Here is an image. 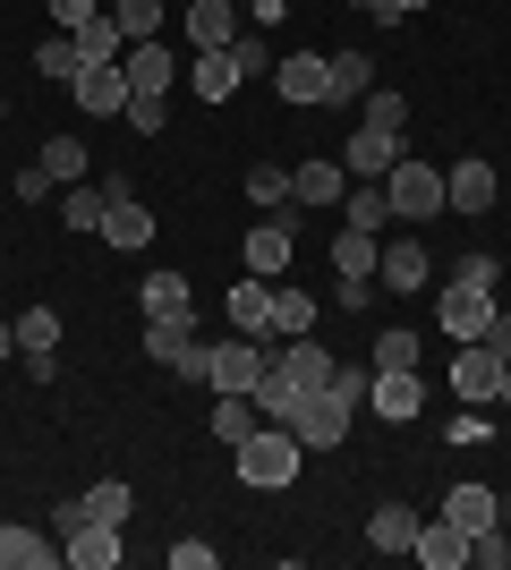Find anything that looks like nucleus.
<instances>
[{
	"mask_svg": "<svg viewBox=\"0 0 511 570\" xmlns=\"http://www.w3.org/2000/svg\"><path fill=\"white\" fill-rule=\"evenodd\" d=\"M51 562H60V546H51L43 528L0 520V570H51Z\"/></svg>",
	"mask_w": 511,
	"mask_h": 570,
	"instance_id": "obj_24",
	"label": "nucleus"
},
{
	"mask_svg": "<svg viewBox=\"0 0 511 570\" xmlns=\"http://www.w3.org/2000/svg\"><path fill=\"white\" fill-rule=\"evenodd\" d=\"M196 341V324H146V350L163 357V366H179V350Z\"/></svg>",
	"mask_w": 511,
	"mask_h": 570,
	"instance_id": "obj_45",
	"label": "nucleus"
},
{
	"mask_svg": "<svg viewBox=\"0 0 511 570\" xmlns=\"http://www.w3.org/2000/svg\"><path fill=\"white\" fill-rule=\"evenodd\" d=\"M273 95L291 102V111L324 102V51H282V60H273Z\"/></svg>",
	"mask_w": 511,
	"mask_h": 570,
	"instance_id": "obj_13",
	"label": "nucleus"
},
{
	"mask_svg": "<svg viewBox=\"0 0 511 570\" xmlns=\"http://www.w3.org/2000/svg\"><path fill=\"white\" fill-rule=\"evenodd\" d=\"M503 528H511V494H503Z\"/></svg>",
	"mask_w": 511,
	"mask_h": 570,
	"instance_id": "obj_58",
	"label": "nucleus"
},
{
	"mask_svg": "<svg viewBox=\"0 0 511 570\" xmlns=\"http://www.w3.org/2000/svg\"><path fill=\"white\" fill-rule=\"evenodd\" d=\"M358 128H392V137H401V128H410V102H401V95H384V86H375V95L358 102Z\"/></svg>",
	"mask_w": 511,
	"mask_h": 570,
	"instance_id": "obj_40",
	"label": "nucleus"
},
{
	"mask_svg": "<svg viewBox=\"0 0 511 570\" xmlns=\"http://www.w3.org/2000/svg\"><path fill=\"white\" fill-rule=\"evenodd\" d=\"M120 77H128V95H170V86L188 77V60L154 35V43H128V51H120Z\"/></svg>",
	"mask_w": 511,
	"mask_h": 570,
	"instance_id": "obj_8",
	"label": "nucleus"
},
{
	"mask_svg": "<svg viewBox=\"0 0 511 570\" xmlns=\"http://www.w3.org/2000/svg\"><path fill=\"white\" fill-rule=\"evenodd\" d=\"M265 375H273V350H265L256 333H239V341H214V375H205L214 392H256Z\"/></svg>",
	"mask_w": 511,
	"mask_h": 570,
	"instance_id": "obj_6",
	"label": "nucleus"
},
{
	"mask_svg": "<svg viewBox=\"0 0 511 570\" xmlns=\"http://www.w3.org/2000/svg\"><path fill=\"white\" fill-rule=\"evenodd\" d=\"M366 409H375L384 426H410L417 409H426V375H417V366H392V375H375V383H366Z\"/></svg>",
	"mask_w": 511,
	"mask_h": 570,
	"instance_id": "obj_11",
	"label": "nucleus"
},
{
	"mask_svg": "<svg viewBox=\"0 0 511 570\" xmlns=\"http://www.w3.org/2000/svg\"><path fill=\"white\" fill-rule=\"evenodd\" d=\"M60 562H77V570H120V528L77 520L69 537H60Z\"/></svg>",
	"mask_w": 511,
	"mask_h": 570,
	"instance_id": "obj_19",
	"label": "nucleus"
},
{
	"mask_svg": "<svg viewBox=\"0 0 511 570\" xmlns=\"http://www.w3.org/2000/svg\"><path fill=\"white\" fill-rule=\"evenodd\" d=\"M0 119H9V102H0Z\"/></svg>",
	"mask_w": 511,
	"mask_h": 570,
	"instance_id": "obj_59",
	"label": "nucleus"
},
{
	"mask_svg": "<svg viewBox=\"0 0 511 570\" xmlns=\"http://www.w3.org/2000/svg\"><path fill=\"white\" fill-rule=\"evenodd\" d=\"M494 205H503V179H494L487 154H461L443 170V214H494Z\"/></svg>",
	"mask_w": 511,
	"mask_h": 570,
	"instance_id": "obj_4",
	"label": "nucleus"
},
{
	"mask_svg": "<svg viewBox=\"0 0 511 570\" xmlns=\"http://www.w3.org/2000/svg\"><path fill=\"white\" fill-rule=\"evenodd\" d=\"M69 95H77V111H86V119H120V111H128V77H120V60H111V69H77Z\"/></svg>",
	"mask_w": 511,
	"mask_h": 570,
	"instance_id": "obj_20",
	"label": "nucleus"
},
{
	"mask_svg": "<svg viewBox=\"0 0 511 570\" xmlns=\"http://www.w3.org/2000/svg\"><path fill=\"white\" fill-rule=\"evenodd\" d=\"M95 238H111L120 256H137V247H154V214H146L128 188H111V205H102V230H95Z\"/></svg>",
	"mask_w": 511,
	"mask_h": 570,
	"instance_id": "obj_16",
	"label": "nucleus"
},
{
	"mask_svg": "<svg viewBox=\"0 0 511 570\" xmlns=\"http://www.w3.org/2000/svg\"><path fill=\"white\" fill-rule=\"evenodd\" d=\"M417 357H426V341H417V333H401V324L366 341V366H375V375H392V366H417Z\"/></svg>",
	"mask_w": 511,
	"mask_h": 570,
	"instance_id": "obj_34",
	"label": "nucleus"
},
{
	"mask_svg": "<svg viewBox=\"0 0 511 570\" xmlns=\"http://www.w3.org/2000/svg\"><path fill=\"white\" fill-rule=\"evenodd\" d=\"M435 324H443V341H478V333L494 324V289L443 282V289H435Z\"/></svg>",
	"mask_w": 511,
	"mask_h": 570,
	"instance_id": "obj_5",
	"label": "nucleus"
},
{
	"mask_svg": "<svg viewBox=\"0 0 511 570\" xmlns=\"http://www.w3.org/2000/svg\"><path fill=\"white\" fill-rule=\"evenodd\" d=\"M9 357H18V324H0V366H9Z\"/></svg>",
	"mask_w": 511,
	"mask_h": 570,
	"instance_id": "obj_55",
	"label": "nucleus"
},
{
	"mask_svg": "<svg viewBox=\"0 0 511 570\" xmlns=\"http://www.w3.org/2000/svg\"><path fill=\"white\" fill-rule=\"evenodd\" d=\"M230 460H239V485H256V494H282V485H298V460H307V443H298L291 426H256Z\"/></svg>",
	"mask_w": 511,
	"mask_h": 570,
	"instance_id": "obj_1",
	"label": "nucleus"
},
{
	"mask_svg": "<svg viewBox=\"0 0 511 570\" xmlns=\"http://www.w3.org/2000/svg\"><path fill=\"white\" fill-rule=\"evenodd\" d=\"M170 375L205 383V375H214V341H188V350H179V366H170Z\"/></svg>",
	"mask_w": 511,
	"mask_h": 570,
	"instance_id": "obj_48",
	"label": "nucleus"
},
{
	"mask_svg": "<svg viewBox=\"0 0 511 570\" xmlns=\"http://www.w3.org/2000/svg\"><path fill=\"white\" fill-rule=\"evenodd\" d=\"M18 357H60V315H51V307L18 315Z\"/></svg>",
	"mask_w": 511,
	"mask_h": 570,
	"instance_id": "obj_36",
	"label": "nucleus"
},
{
	"mask_svg": "<svg viewBox=\"0 0 511 570\" xmlns=\"http://www.w3.org/2000/svg\"><path fill=\"white\" fill-rule=\"evenodd\" d=\"M291 196L307 214H316V205H341V196H350V170L341 163H291Z\"/></svg>",
	"mask_w": 511,
	"mask_h": 570,
	"instance_id": "obj_26",
	"label": "nucleus"
},
{
	"mask_svg": "<svg viewBox=\"0 0 511 570\" xmlns=\"http://www.w3.org/2000/svg\"><path fill=\"white\" fill-rule=\"evenodd\" d=\"M102 205H111V188H86V179L60 188V222H69V230H102Z\"/></svg>",
	"mask_w": 511,
	"mask_h": 570,
	"instance_id": "obj_35",
	"label": "nucleus"
},
{
	"mask_svg": "<svg viewBox=\"0 0 511 570\" xmlns=\"http://www.w3.org/2000/svg\"><path fill=\"white\" fill-rule=\"evenodd\" d=\"M137 307H146V324H196V289H188V273H146Z\"/></svg>",
	"mask_w": 511,
	"mask_h": 570,
	"instance_id": "obj_15",
	"label": "nucleus"
},
{
	"mask_svg": "<svg viewBox=\"0 0 511 570\" xmlns=\"http://www.w3.org/2000/svg\"><path fill=\"white\" fill-rule=\"evenodd\" d=\"M35 69H43L51 86H77V69H86V51H77V35H60V26H51L43 43H35Z\"/></svg>",
	"mask_w": 511,
	"mask_h": 570,
	"instance_id": "obj_30",
	"label": "nucleus"
},
{
	"mask_svg": "<svg viewBox=\"0 0 511 570\" xmlns=\"http://www.w3.org/2000/svg\"><path fill=\"white\" fill-rule=\"evenodd\" d=\"M291 409H298V392H291L282 375H265V383H256V417H265V426H282Z\"/></svg>",
	"mask_w": 511,
	"mask_h": 570,
	"instance_id": "obj_44",
	"label": "nucleus"
},
{
	"mask_svg": "<svg viewBox=\"0 0 511 570\" xmlns=\"http://www.w3.org/2000/svg\"><path fill=\"white\" fill-rule=\"evenodd\" d=\"M111 26H120L128 43H154L163 35V0H111Z\"/></svg>",
	"mask_w": 511,
	"mask_h": 570,
	"instance_id": "obj_39",
	"label": "nucleus"
},
{
	"mask_svg": "<svg viewBox=\"0 0 511 570\" xmlns=\"http://www.w3.org/2000/svg\"><path fill=\"white\" fill-rule=\"evenodd\" d=\"M478 341H487V350H494V357H503V366H511V315H503V307H494V324H487V333H478Z\"/></svg>",
	"mask_w": 511,
	"mask_h": 570,
	"instance_id": "obj_52",
	"label": "nucleus"
},
{
	"mask_svg": "<svg viewBox=\"0 0 511 570\" xmlns=\"http://www.w3.org/2000/svg\"><path fill=\"white\" fill-rule=\"evenodd\" d=\"M426 282H435V264H426L417 238H392L384 256H375V289H392V298H401V289H426Z\"/></svg>",
	"mask_w": 511,
	"mask_h": 570,
	"instance_id": "obj_18",
	"label": "nucleus"
},
{
	"mask_svg": "<svg viewBox=\"0 0 511 570\" xmlns=\"http://www.w3.org/2000/svg\"><path fill=\"white\" fill-rule=\"evenodd\" d=\"M358 18H375V26H392V0H350Z\"/></svg>",
	"mask_w": 511,
	"mask_h": 570,
	"instance_id": "obj_54",
	"label": "nucleus"
},
{
	"mask_svg": "<svg viewBox=\"0 0 511 570\" xmlns=\"http://www.w3.org/2000/svg\"><path fill=\"white\" fill-rule=\"evenodd\" d=\"M494 383H503V357L487 341H452V401H494Z\"/></svg>",
	"mask_w": 511,
	"mask_h": 570,
	"instance_id": "obj_12",
	"label": "nucleus"
},
{
	"mask_svg": "<svg viewBox=\"0 0 511 570\" xmlns=\"http://www.w3.org/2000/svg\"><path fill=\"white\" fill-rule=\"evenodd\" d=\"M291 256H298V222H256V230L239 238V264L256 273V282H273V273H291Z\"/></svg>",
	"mask_w": 511,
	"mask_h": 570,
	"instance_id": "obj_10",
	"label": "nucleus"
},
{
	"mask_svg": "<svg viewBox=\"0 0 511 570\" xmlns=\"http://www.w3.org/2000/svg\"><path fill=\"white\" fill-rule=\"evenodd\" d=\"M298 333H316V298L307 289H273V333L265 341H298Z\"/></svg>",
	"mask_w": 511,
	"mask_h": 570,
	"instance_id": "obj_32",
	"label": "nucleus"
},
{
	"mask_svg": "<svg viewBox=\"0 0 511 570\" xmlns=\"http://www.w3.org/2000/svg\"><path fill=\"white\" fill-rule=\"evenodd\" d=\"M417 9H426V0H392V18H417Z\"/></svg>",
	"mask_w": 511,
	"mask_h": 570,
	"instance_id": "obj_56",
	"label": "nucleus"
},
{
	"mask_svg": "<svg viewBox=\"0 0 511 570\" xmlns=\"http://www.w3.org/2000/svg\"><path fill=\"white\" fill-rule=\"evenodd\" d=\"M128 128H137V137H163V128H170V95H128Z\"/></svg>",
	"mask_w": 511,
	"mask_h": 570,
	"instance_id": "obj_42",
	"label": "nucleus"
},
{
	"mask_svg": "<svg viewBox=\"0 0 511 570\" xmlns=\"http://www.w3.org/2000/svg\"><path fill=\"white\" fill-rule=\"evenodd\" d=\"M265 350H273V375L291 383V392H324L333 366H341V357L324 350V341H307V333H298V341H265Z\"/></svg>",
	"mask_w": 511,
	"mask_h": 570,
	"instance_id": "obj_9",
	"label": "nucleus"
},
{
	"mask_svg": "<svg viewBox=\"0 0 511 570\" xmlns=\"http://www.w3.org/2000/svg\"><path fill=\"white\" fill-rule=\"evenodd\" d=\"M366 383H375V366H333V392L350 409H366Z\"/></svg>",
	"mask_w": 511,
	"mask_h": 570,
	"instance_id": "obj_46",
	"label": "nucleus"
},
{
	"mask_svg": "<svg viewBox=\"0 0 511 570\" xmlns=\"http://www.w3.org/2000/svg\"><path fill=\"white\" fill-rule=\"evenodd\" d=\"M350 417H358V409H350L333 383H324V392H298V409L282 417V426H291L307 452H341V443H350Z\"/></svg>",
	"mask_w": 511,
	"mask_h": 570,
	"instance_id": "obj_2",
	"label": "nucleus"
},
{
	"mask_svg": "<svg viewBox=\"0 0 511 570\" xmlns=\"http://www.w3.org/2000/svg\"><path fill=\"white\" fill-rule=\"evenodd\" d=\"M341 222H350V230H384V222H392L384 179H350V196H341Z\"/></svg>",
	"mask_w": 511,
	"mask_h": 570,
	"instance_id": "obj_28",
	"label": "nucleus"
},
{
	"mask_svg": "<svg viewBox=\"0 0 511 570\" xmlns=\"http://www.w3.org/2000/svg\"><path fill=\"white\" fill-rule=\"evenodd\" d=\"M77 51H86V69H111V60H120V51H128V35H120V26H111V9L77 26Z\"/></svg>",
	"mask_w": 511,
	"mask_h": 570,
	"instance_id": "obj_33",
	"label": "nucleus"
},
{
	"mask_svg": "<svg viewBox=\"0 0 511 570\" xmlns=\"http://www.w3.org/2000/svg\"><path fill=\"white\" fill-rule=\"evenodd\" d=\"M410 553H417L426 570H461V562H469V537L435 511V520H417V546H410Z\"/></svg>",
	"mask_w": 511,
	"mask_h": 570,
	"instance_id": "obj_25",
	"label": "nucleus"
},
{
	"mask_svg": "<svg viewBox=\"0 0 511 570\" xmlns=\"http://www.w3.org/2000/svg\"><path fill=\"white\" fill-rule=\"evenodd\" d=\"M392 163H401V137H392V128H350V145H341V170H350V179H384Z\"/></svg>",
	"mask_w": 511,
	"mask_h": 570,
	"instance_id": "obj_17",
	"label": "nucleus"
},
{
	"mask_svg": "<svg viewBox=\"0 0 511 570\" xmlns=\"http://www.w3.org/2000/svg\"><path fill=\"white\" fill-rule=\"evenodd\" d=\"M247 205H265V214L298 205V196H291V170H282V163H256V170H247Z\"/></svg>",
	"mask_w": 511,
	"mask_h": 570,
	"instance_id": "obj_38",
	"label": "nucleus"
},
{
	"mask_svg": "<svg viewBox=\"0 0 511 570\" xmlns=\"http://www.w3.org/2000/svg\"><path fill=\"white\" fill-rule=\"evenodd\" d=\"M384 196H392V222H435L443 214V170L401 154V163L384 170Z\"/></svg>",
	"mask_w": 511,
	"mask_h": 570,
	"instance_id": "obj_3",
	"label": "nucleus"
},
{
	"mask_svg": "<svg viewBox=\"0 0 511 570\" xmlns=\"http://www.w3.org/2000/svg\"><path fill=\"white\" fill-rule=\"evenodd\" d=\"M51 188H60V179H51V170H43V163H35V170H18V196H26V205H43V196H51Z\"/></svg>",
	"mask_w": 511,
	"mask_h": 570,
	"instance_id": "obj_51",
	"label": "nucleus"
},
{
	"mask_svg": "<svg viewBox=\"0 0 511 570\" xmlns=\"http://www.w3.org/2000/svg\"><path fill=\"white\" fill-rule=\"evenodd\" d=\"M375 95V60L366 51H333L324 60V102H366Z\"/></svg>",
	"mask_w": 511,
	"mask_h": 570,
	"instance_id": "obj_22",
	"label": "nucleus"
},
{
	"mask_svg": "<svg viewBox=\"0 0 511 570\" xmlns=\"http://www.w3.org/2000/svg\"><path fill=\"white\" fill-rule=\"evenodd\" d=\"M43 170L60 179V188H69V179H86V137H51V145H43Z\"/></svg>",
	"mask_w": 511,
	"mask_h": 570,
	"instance_id": "obj_41",
	"label": "nucleus"
},
{
	"mask_svg": "<svg viewBox=\"0 0 511 570\" xmlns=\"http://www.w3.org/2000/svg\"><path fill=\"white\" fill-rule=\"evenodd\" d=\"M239 60H247V77H256V69H273V51H265V35H247V26H239Z\"/></svg>",
	"mask_w": 511,
	"mask_h": 570,
	"instance_id": "obj_53",
	"label": "nucleus"
},
{
	"mask_svg": "<svg viewBox=\"0 0 511 570\" xmlns=\"http://www.w3.org/2000/svg\"><path fill=\"white\" fill-rule=\"evenodd\" d=\"M239 35V9L230 0H188V51H222Z\"/></svg>",
	"mask_w": 511,
	"mask_h": 570,
	"instance_id": "obj_27",
	"label": "nucleus"
},
{
	"mask_svg": "<svg viewBox=\"0 0 511 570\" xmlns=\"http://www.w3.org/2000/svg\"><path fill=\"white\" fill-rule=\"evenodd\" d=\"M443 520L461 528V537H487V528L503 520V494H494V485H478V476H461V485L443 494Z\"/></svg>",
	"mask_w": 511,
	"mask_h": 570,
	"instance_id": "obj_14",
	"label": "nucleus"
},
{
	"mask_svg": "<svg viewBox=\"0 0 511 570\" xmlns=\"http://www.w3.org/2000/svg\"><path fill=\"white\" fill-rule=\"evenodd\" d=\"M375 256H384L375 230H350V222L333 230V273H375Z\"/></svg>",
	"mask_w": 511,
	"mask_h": 570,
	"instance_id": "obj_37",
	"label": "nucleus"
},
{
	"mask_svg": "<svg viewBox=\"0 0 511 570\" xmlns=\"http://www.w3.org/2000/svg\"><path fill=\"white\" fill-rule=\"evenodd\" d=\"M222 307H230V333H256V341L273 333V282H256V273H247V282H230V298H222Z\"/></svg>",
	"mask_w": 511,
	"mask_h": 570,
	"instance_id": "obj_23",
	"label": "nucleus"
},
{
	"mask_svg": "<svg viewBox=\"0 0 511 570\" xmlns=\"http://www.w3.org/2000/svg\"><path fill=\"white\" fill-rule=\"evenodd\" d=\"M222 553L214 546H196V537H179V546H170V570H214Z\"/></svg>",
	"mask_w": 511,
	"mask_h": 570,
	"instance_id": "obj_49",
	"label": "nucleus"
},
{
	"mask_svg": "<svg viewBox=\"0 0 511 570\" xmlns=\"http://www.w3.org/2000/svg\"><path fill=\"white\" fill-rule=\"evenodd\" d=\"M469 562H478V570H511V528L494 520L487 537H469Z\"/></svg>",
	"mask_w": 511,
	"mask_h": 570,
	"instance_id": "obj_43",
	"label": "nucleus"
},
{
	"mask_svg": "<svg viewBox=\"0 0 511 570\" xmlns=\"http://www.w3.org/2000/svg\"><path fill=\"white\" fill-rule=\"evenodd\" d=\"M503 205H511V188H503Z\"/></svg>",
	"mask_w": 511,
	"mask_h": 570,
	"instance_id": "obj_60",
	"label": "nucleus"
},
{
	"mask_svg": "<svg viewBox=\"0 0 511 570\" xmlns=\"http://www.w3.org/2000/svg\"><path fill=\"white\" fill-rule=\"evenodd\" d=\"M366 546H375V553H410L417 546V511H410V502H384V511L366 520Z\"/></svg>",
	"mask_w": 511,
	"mask_h": 570,
	"instance_id": "obj_29",
	"label": "nucleus"
},
{
	"mask_svg": "<svg viewBox=\"0 0 511 570\" xmlns=\"http://www.w3.org/2000/svg\"><path fill=\"white\" fill-rule=\"evenodd\" d=\"M86 18H102V0H51V26H60V35H77Z\"/></svg>",
	"mask_w": 511,
	"mask_h": 570,
	"instance_id": "obj_47",
	"label": "nucleus"
},
{
	"mask_svg": "<svg viewBox=\"0 0 511 570\" xmlns=\"http://www.w3.org/2000/svg\"><path fill=\"white\" fill-rule=\"evenodd\" d=\"M452 282H478V289H494V282H503V264H494V256H461V273H452Z\"/></svg>",
	"mask_w": 511,
	"mask_h": 570,
	"instance_id": "obj_50",
	"label": "nucleus"
},
{
	"mask_svg": "<svg viewBox=\"0 0 511 570\" xmlns=\"http://www.w3.org/2000/svg\"><path fill=\"white\" fill-rule=\"evenodd\" d=\"M247 86V60H239V35H230V43L222 51H188V95L196 102H230Z\"/></svg>",
	"mask_w": 511,
	"mask_h": 570,
	"instance_id": "obj_7",
	"label": "nucleus"
},
{
	"mask_svg": "<svg viewBox=\"0 0 511 570\" xmlns=\"http://www.w3.org/2000/svg\"><path fill=\"white\" fill-rule=\"evenodd\" d=\"M77 511H86V520H102V528H128V511H137V494H128V476H102L95 494H77Z\"/></svg>",
	"mask_w": 511,
	"mask_h": 570,
	"instance_id": "obj_31",
	"label": "nucleus"
},
{
	"mask_svg": "<svg viewBox=\"0 0 511 570\" xmlns=\"http://www.w3.org/2000/svg\"><path fill=\"white\" fill-rule=\"evenodd\" d=\"M494 401H503V409H511V366H503V383H494Z\"/></svg>",
	"mask_w": 511,
	"mask_h": 570,
	"instance_id": "obj_57",
	"label": "nucleus"
},
{
	"mask_svg": "<svg viewBox=\"0 0 511 570\" xmlns=\"http://www.w3.org/2000/svg\"><path fill=\"white\" fill-rule=\"evenodd\" d=\"M205 426H214V443H222V452H239L247 434L265 426V417H256V392H214V409H205Z\"/></svg>",
	"mask_w": 511,
	"mask_h": 570,
	"instance_id": "obj_21",
	"label": "nucleus"
}]
</instances>
